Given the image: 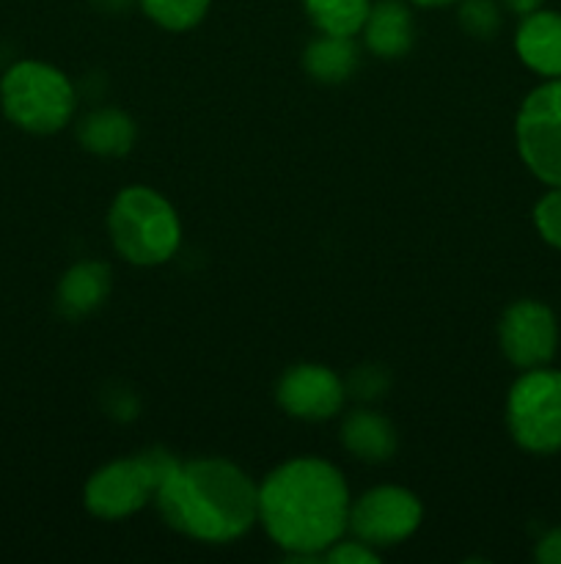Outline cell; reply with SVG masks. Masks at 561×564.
Masks as SVG:
<instances>
[{"mask_svg":"<svg viewBox=\"0 0 561 564\" xmlns=\"http://www.w3.org/2000/svg\"><path fill=\"white\" fill-rule=\"evenodd\" d=\"M363 42L377 58H402L413 47V14L402 0H377L361 28Z\"/></svg>","mask_w":561,"mask_h":564,"instance_id":"obj_12","label":"cell"},{"mask_svg":"<svg viewBox=\"0 0 561 564\" xmlns=\"http://www.w3.org/2000/svg\"><path fill=\"white\" fill-rule=\"evenodd\" d=\"M501 3H504V9L512 11V14L528 17V14H534L537 9H542L544 0H501Z\"/></svg>","mask_w":561,"mask_h":564,"instance_id":"obj_24","label":"cell"},{"mask_svg":"<svg viewBox=\"0 0 561 564\" xmlns=\"http://www.w3.org/2000/svg\"><path fill=\"white\" fill-rule=\"evenodd\" d=\"M460 25L473 39H493L504 25L498 0H462Z\"/></svg>","mask_w":561,"mask_h":564,"instance_id":"obj_19","label":"cell"},{"mask_svg":"<svg viewBox=\"0 0 561 564\" xmlns=\"http://www.w3.org/2000/svg\"><path fill=\"white\" fill-rule=\"evenodd\" d=\"M138 127L132 116L119 108H97L77 121V141L99 158H121L132 149Z\"/></svg>","mask_w":561,"mask_h":564,"instance_id":"obj_14","label":"cell"},{"mask_svg":"<svg viewBox=\"0 0 561 564\" xmlns=\"http://www.w3.org/2000/svg\"><path fill=\"white\" fill-rule=\"evenodd\" d=\"M108 231L119 257L138 268L168 262L182 242V224L174 204L146 185L119 191L110 204Z\"/></svg>","mask_w":561,"mask_h":564,"instance_id":"obj_3","label":"cell"},{"mask_svg":"<svg viewBox=\"0 0 561 564\" xmlns=\"http://www.w3.org/2000/svg\"><path fill=\"white\" fill-rule=\"evenodd\" d=\"M346 391H352V394L361 397V400H374V397H380L385 391V375L380 372L377 367L358 369L350 378Z\"/></svg>","mask_w":561,"mask_h":564,"instance_id":"obj_22","label":"cell"},{"mask_svg":"<svg viewBox=\"0 0 561 564\" xmlns=\"http://www.w3.org/2000/svg\"><path fill=\"white\" fill-rule=\"evenodd\" d=\"M517 154L548 187H561V77L544 80L522 99L515 119Z\"/></svg>","mask_w":561,"mask_h":564,"instance_id":"obj_7","label":"cell"},{"mask_svg":"<svg viewBox=\"0 0 561 564\" xmlns=\"http://www.w3.org/2000/svg\"><path fill=\"white\" fill-rule=\"evenodd\" d=\"M0 105L11 124L33 135L64 130L77 108L69 77L44 61H20L0 80Z\"/></svg>","mask_w":561,"mask_h":564,"instance_id":"obj_4","label":"cell"},{"mask_svg":"<svg viewBox=\"0 0 561 564\" xmlns=\"http://www.w3.org/2000/svg\"><path fill=\"white\" fill-rule=\"evenodd\" d=\"M143 14L165 31H190L207 17L209 0H138Z\"/></svg>","mask_w":561,"mask_h":564,"instance_id":"obj_18","label":"cell"},{"mask_svg":"<svg viewBox=\"0 0 561 564\" xmlns=\"http://www.w3.org/2000/svg\"><path fill=\"white\" fill-rule=\"evenodd\" d=\"M350 485L319 457L280 463L258 485V521L289 562H317L350 529Z\"/></svg>","mask_w":561,"mask_h":564,"instance_id":"obj_1","label":"cell"},{"mask_svg":"<svg viewBox=\"0 0 561 564\" xmlns=\"http://www.w3.org/2000/svg\"><path fill=\"white\" fill-rule=\"evenodd\" d=\"M278 405L302 422H324L339 416L346 402V383L322 364H297L278 380Z\"/></svg>","mask_w":561,"mask_h":564,"instance_id":"obj_10","label":"cell"},{"mask_svg":"<svg viewBox=\"0 0 561 564\" xmlns=\"http://www.w3.org/2000/svg\"><path fill=\"white\" fill-rule=\"evenodd\" d=\"M410 3L424 6V9H440V6H451L457 3V0H410Z\"/></svg>","mask_w":561,"mask_h":564,"instance_id":"obj_25","label":"cell"},{"mask_svg":"<svg viewBox=\"0 0 561 564\" xmlns=\"http://www.w3.org/2000/svg\"><path fill=\"white\" fill-rule=\"evenodd\" d=\"M160 516L198 543H231L258 521V485L237 463L198 457L179 463L154 496Z\"/></svg>","mask_w":561,"mask_h":564,"instance_id":"obj_2","label":"cell"},{"mask_svg":"<svg viewBox=\"0 0 561 564\" xmlns=\"http://www.w3.org/2000/svg\"><path fill=\"white\" fill-rule=\"evenodd\" d=\"M506 424L520 449L531 455L561 452V372L526 369L506 397Z\"/></svg>","mask_w":561,"mask_h":564,"instance_id":"obj_6","label":"cell"},{"mask_svg":"<svg viewBox=\"0 0 561 564\" xmlns=\"http://www.w3.org/2000/svg\"><path fill=\"white\" fill-rule=\"evenodd\" d=\"M501 352L520 372L548 367L559 350V319L542 301H515L498 323Z\"/></svg>","mask_w":561,"mask_h":564,"instance_id":"obj_9","label":"cell"},{"mask_svg":"<svg viewBox=\"0 0 561 564\" xmlns=\"http://www.w3.org/2000/svg\"><path fill=\"white\" fill-rule=\"evenodd\" d=\"M358 44L352 36H333V33H319L302 53V66L308 75L324 86H339L350 80L358 69Z\"/></svg>","mask_w":561,"mask_h":564,"instance_id":"obj_16","label":"cell"},{"mask_svg":"<svg viewBox=\"0 0 561 564\" xmlns=\"http://www.w3.org/2000/svg\"><path fill=\"white\" fill-rule=\"evenodd\" d=\"M341 444L363 463H385L396 452V433L380 413L358 408L341 422Z\"/></svg>","mask_w":561,"mask_h":564,"instance_id":"obj_15","label":"cell"},{"mask_svg":"<svg viewBox=\"0 0 561 564\" xmlns=\"http://www.w3.org/2000/svg\"><path fill=\"white\" fill-rule=\"evenodd\" d=\"M424 507L413 490L380 485L350 505V532L372 549H391L416 534Z\"/></svg>","mask_w":561,"mask_h":564,"instance_id":"obj_8","label":"cell"},{"mask_svg":"<svg viewBox=\"0 0 561 564\" xmlns=\"http://www.w3.org/2000/svg\"><path fill=\"white\" fill-rule=\"evenodd\" d=\"M110 295V268L97 259L72 264L58 284V308L64 317H86Z\"/></svg>","mask_w":561,"mask_h":564,"instance_id":"obj_13","label":"cell"},{"mask_svg":"<svg viewBox=\"0 0 561 564\" xmlns=\"http://www.w3.org/2000/svg\"><path fill=\"white\" fill-rule=\"evenodd\" d=\"M534 556L542 564H561V529H550L548 534H542Z\"/></svg>","mask_w":561,"mask_h":564,"instance_id":"obj_23","label":"cell"},{"mask_svg":"<svg viewBox=\"0 0 561 564\" xmlns=\"http://www.w3.org/2000/svg\"><path fill=\"white\" fill-rule=\"evenodd\" d=\"M322 562L330 564H377L380 554L377 549L366 545L363 540H344L341 538L339 543L330 545L328 551L322 554Z\"/></svg>","mask_w":561,"mask_h":564,"instance_id":"obj_21","label":"cell"},{"mask_svg":"<svg viewBox=\"0 0 561 564\" xmlns=\"http://www.w3.org/2000/svg\"><path fill=\"white\" fill-rule=\"evenodd\" d=\"M517 58L544 80L561 77V11L537 9L520 17L515 33Z\"/></svg>","mask_w":561,"mask_h":564,"instance_id":"obj_11","label":"cell"},{"mask_svg":"<svg viewBox=\"0 0 561 564\" xmlns=\"http://www.w3.org/2000/svg\"><path fill=\"white\" fill-rule=\"evenodd\" d=\"M534 226L550 248L561 251V187H550L534 207Z\"/></svg>","mask_w":561,"mask_h":564,"instance_id":"obj_20","label":"cell"},{"mask_svg":"<svg viewBox=\"0 0 561 564\" xmlns=\"http://www.w3.org/2000/svg\"><path fill=\"white\" fill-rule=\"evenodd\" d=\"M179 466L170 452L146 449L135 457H121L91 474L82 490V501L91 516L102 521H121L141 512L154 501L157 488Z\"/></svg>","mask_w":561,"mask_h":564,"instance_id":"obj_5","label":"cell"},{"mask_svg":"<svg viewBox=\"0 0 561 564\" xmlns=\"http://www.w3.org/2000/svg\"><path fill=\"white\" fill-rule=\"evenodd\" d=\"M319 33L355 36L366 22L372 0H302Z\"/></svg>","mask_w":561,"mask_h":564,"instance_id":"obj_17","label":"cell"}]
</instances>
